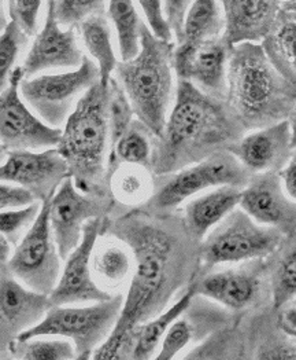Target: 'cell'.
Masks as SVG:
<instances>
[{"label":"cell","mask_w":296,"mask_h":360,"mask_svg":"<svg viewBox=\"0 0 296 360\" xmlns=\"http://www.w3.org/2000/svg\"><path fill=\"white\" fill-rule=\"evenodd\" d=\"M100 234L126 242L136 262L119 322L92 358L117 360L133 328L161 315L192 285L202 266V240L189 233L181 210L151 212L140 207L103 219Z\"/></svg>","instance_id":"1"},{"label":"cell","mask_w":296,"mask_h":360,"mask_svg":"<svg viewBox=\"0 0 296 360\" xmlns=\"http://www.w3.org/2000/svg\"><path fill=\"white\" fill-rule=\"evenodd\" d=\"M227 101L208 96L187 80H177L172 112L155 136L149 169L166 175L220 151H229L245 135Z\"/></svg>","instance_id":"2"},{"label":"cell","mask_w":296,"mask_h":360,"mask_svg":"<svg viewBox=\"0 0 296 360\" xmlns=\"http://www.w3.org/2000/svg\"><path fill=\"white\" fill-rule=\"evenodd\" d=\"M227 103L245 131L288 120L296 106V86L269 60L260 43L232 47Z\"/></svg>","instance_id":"3"},{"label":"cell","mask_w":296,"mask_h":360,"mask_svg":"<svg viewBox=\"0 0 296 360\" xmlns=\"http://www.w3.org/2000/svg\"><path fill=\"white\" fill-rule=\"evenodd\" d=\"M57 149L66 160L70 178L80 191L99 197L112 195L109 86L97 83L84 94L63 125Z\"/></svg>","instance_id":"4"},{"label":"cell","mask_w":296,"mask_h":360,"mask_svg":"<svg viewBox=\"0 0 296 360\" xmlns=\"http://www.w3.org/2000/svg\"><path fill=\"white\" fill-rule=\"evenodd\" d=\"M176 46L156 37L147 24L142 25V49L137 57L119 60L114 77L125 91L136 119L161 136L176 96L173 86V56Z\"/></svg>","instance_id":"5"},{"label":"cell","mask_w":296,"mask_h":360,"mask_svg":"<svg viewBox=\"0 0 296 360\" xmlns=\"http://www.w3.org/2000/svg\"><path fill=\"white\" fill-rule=\"evenodd\" d=\"M125 296L114 295L110 300L96 301L90 305H51L44 319L24 331L18 338L28 340L37 335L65 337L77 352V360L93 358L95 351L110 337L119 322Z\"/></svg>","instance_id":"6"},{"label":"cell","mask_w":296,"mask_h":360,"mask_svg":"<svg viewBox=\"0 0 296 360\" xmlns=\"http://www.w3.org/2000/svg\"><path fill=\"white\" fill-rule=\"evenodd\" d=\"M254 175L231 151H220L176 172L158 175L155 191L140 207L151 212H172L184 202L211 188L221 186L245 187Z\"/></svg>","instance_id":"7"},{"label":"cell","mask_w":296,"mask_h":360,"mask_svg":"<svg viewBox=\"0 0 296 360\" xmlns=\"http://www.w3.org/2000/svg\"><path fill=\"white\" fill-rule=\"evenodd\" d=\"M283 238L284 234L281 231L260 224L238 207L202 240V266L199 272H206L218 266L267 259Z\"/></svg>","instance_id":"8"},{"label":"cell","mask_w":296,"mask_h":360,"mask_svg":"<svg viewBox=\"0 0 296 360\" xmlns=\"http://www.w3.org/2000/svg\"><path fill=\"white\" fill-rule=\"evenodd\" d=\"M191 286L198 296L214 301L236 315L271 305L267 259L199 272Z\"/></svg>","instance_id":"9"},{"label":"cell","mask_w":296,"mask_h":360,"mask_svg":"<svg viewBox=\"0 0 296 360\" xmlns=\"http://www.w3.org/2000/svg\"><path fill=\"white\" fill-rule=\"evenodd\" d=\"M51 200L43 202L34 224L14 248L8 262L1 263L22 285L48 296L57 288L63 269L50 221Z\"/></svg>","instance_id":"10"},{"label":"cell","mask_w":296,"mask_h":360,"mask_svg":"<svg viewBox=\"0 0 296 360\" xmlns=\"http://www.w3.org/2000/svg\"><path fill=\"white\" fill-rule=\"evenodd\" d=\"M97 83H100L99 66L86 56L81 66L73 72L24 79L20 91L24 101L43 120L60 128L84 94Z\"/></svg>","instance_id":"11"},{"label":"cell","mask_w":296,"mask_h":360,"mask_svg":"<svg viewBox=\"0 0 296 360\" xmlns=\"http://www.w3.org/2000/svg\"><path fill=\"white\" fill-rule=\"evenodd\" d=\"M22 66H17L8 84L0 95V141L1 153L14 150H40L57 148L62 138V128L47 124L34 116L24 103L20 86L24 80Z\"/></svg>","instance_id":"12"},{"label":"cell","mask_w":296,"mask_h":360,"mask_svg":"<svg viewBox=\"0 0 296 360\" xmlns=\"http://www.w3.org/2000/svg\"><path fill=\"white\" fill-rule=\"evenodd\" d=\"M116 207L113 195L86 194L76 187L72 178L60 184L51 200L50 221L63 262L80 245L89 220L106 219L113 214Z\"/></svg>","instance_id":"13"},{"label":"cell","mask_w":296,"mask_h":360,"mask_svg":"<svg viewBox=\"0 0 296 360\" xmlns=\"http://www.w3.org/2000/svg\"><path fill=\"white\" fill-rule=\"evenodd\" d=\"M231 50L232 47L224 36L180 43L173 56L177 80H187L208 96L227 101Z\"/></svg>","instance_id":"14"},{"label":"cell","mask_w":296,"mask_h":360,"mask_svg":"<svg viewBox=\"0 0 296 360\" xmlns=\"http://www.w3.org/2000/svg\"><path fill=\"white\" fill-rule=\"evenodd\" d=\"M67 178H70L69 165L57 148L40 153L8 151L0 168L1 181L28 188L41 204L51 200Z\"/></svg>","instance_id":"15"},{"label":"cell","mask_w":296,"mask_h":360,"mask_svg":"<svg viewBox=\"0 0 296 360\" xmlns=\"http://www.w3.org/2000/svg\"><path fill=\"white\" fill-rule=\"evenodd\" d=\"M102 224L103 219H92L86 224L80 245L63 262L60 282L50 295L51 305L96 302L110 300L114 296L97 285L90 267L92 252L100 236Z\"/></svg>","instance_id":"16"},{"label":"cell","mask_w":296,"mask_h":360,"mask_svg":"<svg viewBox=\"0 0 296 360\" xmlns=\"http://www.w3.org/2000/svg\"><path fill=\"white\" fill-rule=\"evenodd\" d=\"M0 267V352L3 358L13 341L44 319L51 301L48 295L32 290L6 267Z\"/></svg>","instance_id":"17"},{"label":"cell","mask_w":296,"mask_h":360,"mask_svg":"<svg viewBox=\"0 0 296 360\" xmlns=\"http://www.w3.org/2000/svg\"><path fill=\"white\" fill-rule=\"evenodd\" d=\"M240 208L260 224L277 229L284 236L296 231V202L277 171L255 174L241 188Z\"/></svg>","instance_id":"18"},{"label":"cell","mask_w":296,"mask_h":360,"mask_svg":"<svg viewBox=\"0 0 296 360\" xmlns=\"http://www.w3.org/2000/svg\"><path fill=\"white\" fill-rule=\"evenodd\" d=\"M60 25L55 14V0H48L44 27L36 34V39L22 65L25 79H30L39 72L48 69H77L81 66L86 56L77 43V28L62 30Z\"/></svg>","instance_id":"19"},{"label":"cell","mask_w":296,"mask_h":360,"mask_svg":"<svg viewBox=\"0 0 296 360\" xmlns=\"http://www.w3.org/2000/svg\"><path fill=\"white\" fill-rule=\"evenodd\" d=\"M229 151L253 174L280 172L292 155L288 120L250 131Z\"/></svg>","instance_id":"20"},{"label":"cell","mask_w":296,"mask_h":360,"mask_svg":"<svg viewBox=\"0 0 296 360\" xmlns=\"http://www.w3.org/2000/svg\"><path fill=\"white\" fill-rule=\"evenodd\" d=\"M224 10V39L231 47L262 43L283 8L281 0H220Z\"/></svg>","instance_id":"21"},{"label":"cell","mask_w":296,"mask_h":360,"mask_svg":"<svg viewBox=\"0 0 296 360\" xmlns=\"http://www.w3.org/2000/svg\"><path fill=\"white\" fill-rule=\"evenodd\" d=\"M196 296L189 286L176 301L161 315L133 328L119 348L117 360H148L158 354L165 334L178 318L187 311Z\"/></svg>","instance_id":"22"},{"label":"cell","mask_w":296,"mask_h":360,"mask_svg":"<svg viewBox=\"0 0 296 360\" xmlns=\"http://www.w3.org/2000/svg\"><path fill=\"white\" fill-rule=\"evenodd\" d=\"M135 255L132 248L112 234H100L95 243L90 267L97 285L106 292L116 295L129 286L135 271Z\"/></svg>","instance_id":"23"},{"label":"cell","mask_w":296,"mask_h":360,"mask_svg":"<svg viewBox=\"0 0 296 360\" xmlns=\"http://www.w3.org/2000/svg\"><path fill=\"white\" fill-rule=\"evenodd\" d=\"M240 187L221 186L195 195L180 210L189 233L203 240L217 224L240 207Z\"/></svg>","instance_id":"24"},{"label":"cell","mask_w":296,"mask_h":360,"mask_svg":"<svg viewBox=\"0 0 296 360\" xmlns=\"http://www.w3.org/2000/svg\"><path fill=\"white\" fill-rule=\"evenodd\" d=\"M271 305L278 311L296 300V231L284 236L278 248L267 257Z\"/></svg>","instance_id":"25"},{"label":"cell","mask_w":296,"mask_h":360,"mask_svg":"<svg viewBox=\"0 0 296 360\" xmlns=\"http://www.w3.org/2000/svg\"><path fill=\"white\" fill-rule=\"evenodd\" d=\"M156 175L144 165L121 164L109 179L112 195L126 210L143 207L155 191Z\"/></svg>","instance_id":"26"},{"label":"cell","mask_w":296,"mask_h":360,"mask_svg":"<svg viewBox=\"0 0 296 360\" xmlns=\"http://www.w3.org/2000/svg\"><path fill=\"white\" fill-rule=\"evenodd\" d=\"M261 44L277 70L296 86V14L281 8L273 30Z\"/></svg>","instance_id":"27"},{"label":"cell","mask_w":296,"mask_h":360,"mask_svg":"<svg viewBox=\"0 0 296 360\" xmlns=\"http://www.w3.org/2000/svg\"><path fill=\"white\" fill-rule=\"evenodd\" d=\"M90 57L96 60L100 70V83L109 86L117 68V57L112 46V34L105 15H92L77 27Z\"/></svg>","instance_id":"28"},{"label":"cell","mask_w":296,"mask_h":360,"mask_svg":"<svg viewBox=\"0 0 296 360\" xmlns=\"http://www.w3.org/2000/svg\"><path fill=\"white\" fill-rule=\"evenodd\" d=\"M155 136L143 121H132L110 154L109 179L121 164H137L149 168Z\"/></svg>","instance_id":"29"},{"label":"cell","mask_w":296,"mask_h":360,"mask_svg":"<svg viewBox=\"0 0 296 360\" xmlns=\"http://www.w3.org/2000/svg\"><path fill=\"white\" fill-rule=\"evenodd\" d=\"M109 18L114 22L119 34L121 60H133L142 49V25L132 0H110Z\"/></svg>","instance_id":"30"},{"label":"cell","mask_w":296,"mask_h":360,"mask_svg":"<svg viewBox=\"0 0 296 360\" xmlns=\"http://www.w3.org/2000/svg\"><path fill=\"white\" fill-rule=\"evenodd\" d=\"M224 30L225 20L221 15L218 0H195L187 13L180 43H195L218 37L224 34Z\"/></svg>","instance_id":"31"},{"label":"cell","mask_w":296,"mask_h":360,"mask_svg":"<svg viewBox=\"0 0 296 360\" xmlns=\"http://www.w3.org/2000/svg\"><path fill=\"white\" fill-rule=\"evenodd\" d=\"M47 335H37L28 340L17 338L7 349L10 359L20 360H73L77 359L74 344L65 338H46Z\"/></svg>","instance_id":"32"},{"label":"cell","mask_w":296,"mask_h":360,"mask_svg":"<svg viewBox=\"0 0 296 360\" xmlns=\"http://www.w3.org/2000/svg\"><path fill=\"white\" fill-rule=\"evenodd\" d=\"M28 36L22 28L14 22L8 21L0 36V89L4 90L8 84L13 70L17 68L15 62L20 57V53L28 43Z\"/></svg>","instance_id":"33"},{"label":"cell","mask_w":296,"mask_h":360,"mask_svg":"<svg viewBox=\"0 0 296 360\" xmlns=\"http://www.w3.org/2000/svg\"><path fill=\"white\" fill-rule=\"evenodd\" d=\"M43 204L36 201L27 208L21 210H1L0 213V231L1 237L11 243L15 248L21 240L27 236L30 227L34 224L36 219L40 214Z\"/></svg>","instance_id":"34"},{"label":"cell","mask_w":296,"mask_h":360,"mask_svg":"<svg viewBox=\"0 0 296 360\" xmlns=\"http://www.w3.org/2000/svg\"><path fill=\"white\" fill-rule=\"evenodd\" d=\"M106 0H55V14L62 27L77 28L92 15H105Z\"/></svg>","instance_id":"35"},{"label":"cell","mask_w":296,"mask_h":360,"mask_svg":"<svg viewBox=\"0 0 296 360\" xmlns=\"http://www.w3.org/2000/svg\"><path fill=\"white\" fill-rule=\"evenodd\" d=\"M8 17L17 22L28 36H34L39 27L41 0H7Z\"/></svg>","instance_id":"36"},{"label":"cell","mask_w":296,"mask_h":360,"mask_svg":"<svg viewBox=\"0 0 296 360\" xmlns=\"http://www.w3.org/2000/svg\"><path fill=\"white\" fill-rule=\"evenodd\" d=\"M139 3L146 14L148 27L152 33L162 40L172 41L173 30L166 20L165 11H162L161 0H139Z\"/></svg>","instance_id":"37"},{"label":"cell","mask_w":296,"mask_h":360,"mask_svg":"<svg viewBox=\"0 0 296 360\" xmlns=\"http://www.w3.org/2000/svg\"><path fill=\"white\" fill-rule=\"evenodd\" d=\"M37 200L28 188L10 183L1 181L0 184V208L1 210H21L34 204Z\"/></svg>","instance_id":"38"},{"label":"cell","mask_w":296,"mask_h":360,"mask_svg":"<svg viewBox=\"0 0 296 360\" xmlns=\"http://www.w3.org/2000/svg\"><path fill=\"white\" fill-rule=\"evenodd\" d=\"M188 3L189 0H165V15L173 30V34L176 36L177 44L182 40Z\"/></svg>","instance_id":"39"},{"label":"cell","mask_w":296,"mask_h":360,"mask_svg":"<svg viewBox=\"0 0 296 360\" xmlns=\"http://www.w3.org/2000/svg\"><path fill=\"white\" fill-rule=\"evenodd\" d=\"M277 323L296 340V300L290 301L277 311Z\"/></svg>","instance_id":"40"},{"label":"cell","mask_w":296,"mask_h":360,"mask_svg":"<svg viewBox=\"0 0 296 360\" xmlns=\"http://www.w3.org/2000/svg\"><path fill=\"white\" fill-rule=\"evenodd\" d=\"M280 176L285 191L296 202V149L292 151V155L288 160V162L280 171Z\"/></svg>","instance_id":"41"},{"label":"cell","mask_w":296,"mask_h":360,"mask_svg":"<svg viewBox=\"0 0 296 360\" xmlns=\"http://www.w3.org/2000/svg\"><path fill=\"white\" fill-rule=\"evenodd\" d=\"M288 122H290V129H291L292 149H296V106L294 108V110L291 112L290 117H288Z\"/></svg>","instance_id":"42"},{"label":"cell","mask_w":296,"mask_h":360,"mask_svg":"<svg viewBox=\"0 0 296 360\" xmlns=\"http://www.w3.org/2000/svg\"><path fill=\"white\" fill-rule=\"evenodd\" d=\"M283 8H285V10H288V11H292L294 14H296V0L283 1Z\"/></svg>","instance_id":"43"}]
</instances>
